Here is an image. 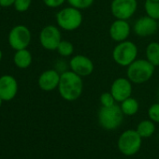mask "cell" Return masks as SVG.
Segmentation results:
<instances>
[{
	"instance_id": "cell-1",
	"label": "cell",
	"mask_w": 159,
	"mask_h": 159,
	"mask_svg": "<svg viewBox=\"0 0 159 159\" xmlns=\"http://www.w3.org/2000/svg\"><path fill=\"white\" fill-rule=\"evenodd\" d=\"M57 90L64 100L68 102L76 101L81 98L84 92L83 77L70 69L65 71L61 74Z\"/></svg>"
},
{
	"instance_id": "cell-2",
	"label": "cell",
	"mask_w": 159,
	"mask_h": 159,
	"mask_svg": "<svg viewBox=\"0 0 159 159\" xmlns=\"http://www.w3.org/2000/svg\"><path fill=\"white\" fill-rule=\"evenodd\" d=\"M155 66L147 59H136L126 67V77L134 84H142L152 79Z\"/></svg>"
},
{
	"instance_id": "cell-3",
	"label": "cell",
	"mask_w": 159,
	"mask_h": 159,
	"mask_svg": "<svg viewBox=\"0 0 159 159\" xmlns=\"http://www.w3.org/2000/svg\"><path fill=\"white\" fill-rule=\"evenodd\" d=\"M57 26L64 31L72 32L81 27L84 22L82 11L71 6L61 9L55 15Z\"/></svg>"
},
{
	"instance_id": "cell-4",
	"label": "cell",
	"mask_w": 159,
	"mask_h": 159,
	"mask_svg": "<svg viewBox=\"0 0 159 159\" xmlns=\"http://www.w3.org/2000/svg\"><path fill=\"white\" fill-rule=\"evenodd\" d=\"M138 46L131 40L118 42L112 50V59L120 66L127 67L138 59Z\"/></svg>"
},
{
	"instance_id": "cell-5",
	"label": "cell",
	"mask_w": 159,
	"mask_h": 159,
	"mask_svg": "<svg viewBox=\"0 0 159 159\" xmlns=\"http://www.w3.org/2000/svg\"><path fill=\"white\" fill-rule=\"evenodd\" d=\"M124 116L120 105L114 104L111 107L101 106L98 113V120L99 125L105 130H115L122 125Z\"/></svg>"
},
{
	"instance_id": "cell-6",
	"label": "cell",
	"mask_w": 159,
	"mask_h": 159,
	"mask_svg": "<svg viewBox=\"0 0 159 159\" xmlns=\"http://www.w3.org/2000/svg\"><path fill=\"white\" fill-rule=\"evenodd\" d=\"M142 138L136 129L125 130L118 138L117 148L120 152L125 156L136 154L141 148Z\"/></svg>"
},
{
	"instance_id": "cell-7",
	"label": "cell",
	"mask_w": 159,
	"mask_h": 159,
	"mask_svg": "<svg viewBox=\"0 0 159 159\" xmlns=\"http://www.w3.org/2000/svg\"><path fill=\"white\" fill-rule=\"evenodd\" d=\"M32 39L31 31L24 25H18L12 27L8 36L9 45L14 51L27 49Z\"/></svg>"
},
{
	"instance_id": "cell-8",
	"label": "cell",
	"mask_w": 159,
	"mask_h": 159,
	"mask_svg": "<svg viewBox=\"0 0 159 159\" xmlns=\"http://www.w3.org/2000/svg\"><path fill=\"white\" fill-rule=\"evenodd\" d=\"M110 9L115 19L128 21L138 11V0H112Z\"/></svg>"
},
{
	"instance_id": "cell-9",
	"label": "cell",
	"mask_w": 159,
	"mask_h": 159,
	"mask_svg": "<svg viewBox=\"0 0 159 159\" xmlns=\"http://www.w3.org/2000/svg\"><path fill=\"white\" fill-rule=\"evenodd\" d=\"M39 39L43 49L47 51H56L62 40L61 29L53 25H46L41 29Z\"/></svg>"
},
{
	"instance_id": "cell-10",
	"label": "cell",
	"mask_w": 159,
	"mask_h": 159,
	"mask_svg": "<svg viewBox=\"0 0 159 159\" xmlns=\"http://www.w3.org/2000/svg\"><path fill=\"white\" fill-rule=\"evenodd\" d=\"M68 65L70 70L83 78L90 76L95 69L93 61L88 56L84 54H76L71 56L68 61Z\"/></svg>"
},
{
	"instance_id": "cell-11",
	"label": "cell",
	"mask_w": 159,
	"mask_h": 159,
	"mask_svg": "<svg viewBox=\"0 0 159 159\" xmlns=\"http://www.w3.org/2000/svg\"><path fill=\"white\" fill-rule=\"evenodd\" d=\"M133 84L129 81L127 77H119L112 82L110 92L113 96L116 102L121 103L125 99L132 96Z\"/></svg>"
},
{
	"instance_id": "cell-12",
	"label": "cell",
	"mask_w": 159,
	"mask_h": 159,
	"mask_svg": "<svg viewBox=\"0 0 159 159\" xmlns=\"http://www.w3.org/2000/svg\"><path fill=\"white\" fill-rule=\"evenodd\" d=\"M158 29V21L148 15L139 17L132 27V31L139 38L151 37L154 35Z\"/></svg>"
},
{
	"instance_id": "cell-13",
	"label": "cell",
	"mask_w": 159,
	"mask_h": 159,
	"mask_svg": "<svg viewBox=\"0 0 159 159\" xmlns=\"http://www.w3.org/2000/svg\"><path fill=\"white\" fill-rule=\"evenodd\" d=\"M19 84L17 80L9 74L0 77V98L4 101L12 100L18 93Z\"/></svg>"
},
{
	"instance_id": "cell-14",
	"label": "cell",
	"mask_w": 159,
	"mask_h": 159,
	"mask_svg": "<svg viewBox=\"0 0 159 159\" xmlns=\"http://www.w3.org/2000/svg\"><path fill=\"white\" fill-rule=\"evenodd\" d=\"M61 74L54 68L43 71L38 79V85L44 92H52L58 88Z\"/></svg>"
},
{
	"instance_id": "cell-15",
	"label": "cell",
	"mask_w": 159,
	"mask_h": 159,
	"mask_svg": "<svg viewBox=\"0 0 159 159\" xmlns=\"http://www.w3.org/2000/svg\"><path fill=\"white\" fill-rule=\"evenodd\" d=\"M131 25L126 20L115 19L110 25L109 34L111 39L118 43L127 40L131 34Z\"/></svg>"
},
{
	"instance_id": "cell-16",
	"label": "cell",
	"mask_w": 159,
	"mask_h": 159,
	"mask_svg": "<svg viewBox=\"0 0 159 159\" xmlns=\"http://www.w3.org/2000/svg\"><path fill=\"white\" fill-rule=\"evenodd\" d=\"M33 61V56L31 52L28 49H23L15 51L13 55L14 65L21 69H25L30 66Z\"/></svg>"
},
{
	"instance_id": "cell-17",
	"label": "cell",
	"mask_w": 159,
	"mask_h": 159,
	"mask_svg": "<svg viewBox=\"0 0 159 159\" xmlns=\"http://www.w3.org/2000/svg\"><path fill=\"white\" fill-rule=\"evenodd\" d=\"M145 56L152 65L154 66H159V42L152 41L145 49Z\"/></svg>"
},
{
	"instance_id": "cell-18",
	"label": "cell",
	"mask_w": 159,
	"mask_h": 159,
	"mask_svg": "<svg viewBox=\"0 0 159 159\" xmlns=\"http://www.w3.org/2000/svg\"><path fill=\"white\" fill-rule=\"evenodd\" d=\"M136 130L142 139L150 138L155 132V123L150 119L142 120L138 124Z\"/></svg>"
},
{
	"instance_id": "cell-19",
	"label": "cell",
	"mask_w": 159,
	"mask_h": 159,
	"mask_svg": "<svg viewBox=\"0 0 159 159\" xmlns=\"http://www.w3.org/2000/svg\"><path fill=\"white\" fill-rule=\"evenodd\" d=\"M120 107H121V110H122L124 115H125V116H133V115L137 114L139 110V101L132 97L122 101L120 103Z\"/></svg>"
},
{
	"instance_id": "cell-20",
	"label": "cell",
	"mask_w": 159,
	"mask_h": 159,
	"mask_svg": "<svg viewBox=\"0 0 159 159\" xmlns=\"http://www.w3.org/2000/svg\"><path fill=\"white\" fill-rule=\"evenodd\" d=\"M144 11L146 15L159 20V0H145Z\"/></svg>"
},
{
	"instance_id": "cell-21",
	"label": "cell",
	"mask_w": 159,
	"mask_h": 159,
	"mask_svg": "<svg viewBox=\"0 0 159 159\" xmlns=\"http://www.w3.org/2000/svg\"><path fill=\"white\" fill-rule=\"evenodd\" d=\"M56 51L61 57H64V58L71 57L73 56V53H74V45L68 40L62 39Z\"/></svg>"
},
{
	"instance_id": "cell-22",
	"label": "cell",
	"mask_w": 159,
	"mask_h": 159,
	"mask_svg": "<svg viewBox=\"0 0 159 159\" xmlns=\"http://www.w3.org/2000/svg\"><path fill=\"white\" fill-rule=\"evenodd\" d=\"M69 6L76 8L80 11H84L91 8L95 0H66Z\"/></svg>"
},
{
	"instance_id": "cell-23",
	"label": "cell",
	"mask_w": 159,
	"mask_h": 159,
	"mask_svg": "<svg viewBox=\"0 0 159 159\" xmlns=\"http://www.w3.org/2000/svg\"><path fill=\"white\" fill-rule=\"evenodd\" d=\"M147 114L150 120H152L155 124H159V101L152 104L149 107Z\"/></svg>"
},
{
	"instance_id": "cell-24",
	"label": "cell",
	"mask_w": 159,
	"mask_h": 159,
	"mask_svg": "<svg viewBox=\"0 0 159 159\" xmlns=\"http://www.w3.org/2000/svg\"><path fill=\"white\" fill-rule=\"evenodd\" d=\"M99 101L102 107H111L116 104V101L111 92H104L99 98Z\"/></svg>"
},
{
	"instance_id": "cell-25",
	"label": "cell",
	"mask_w": 159,
	"mask_h": 159,
	"mask_svg": "<svg viewBox=\"0 0 159 159\" xmlns=\"http://www.w3.org/2000/svg\"><path fill=\"white\" fill-rule=\"evenodd\" d=\"M32 3V0H15L14 9L18 12H25L29 10Z\"/></svg>"
},
{
	"instance_id": "cell-26",
	"label": "cell",
	"mask_w": 159,
	"mask_h": 159,
	"mask_svg": "<svg viewBox=\"0 0 159 159\" xmlns=\"http://www.w3.org/2000/svg\"><path fill=\"white\" fill-rule=\"evenodd\" d=\"M66 2V0H43V3L46 7L51 9H57L63 6Z\"/></svg>"
},
{
	"instance_id": "cell-27",
	"label": "cell",
	"mask_w": 159,
	"mask_h": 159,
	"mask_svg": "<svg viewBox=\"0 0 159 159\" xmlns=\"http://www.w3.org/2000/svg\"><path fill=\"white\" fill-rule=\"evenodd\" d=\"M54 69H56L60 74H62V73H64L65 71H66V70L69 69V65H68V63H66L65 60L61 59V60H58V61L56 62V64H55V68H54Z\"/></svg>"
},
{
	"instance_id": "cell-28",
	"label": "cell",
	"mask_w": 159,
	"mask_h": 159,
	"mask_svg": "<svg viewBox=\"0 0 159 159\" xmlns=\"http://www.w3.org/2000/svg\"><path fill=\"white\" fill-rule=\"evenodd\" d=\"M15 0H0V7L1 8H10L14 5Z\"/></svg>"
},
{
	"instance_id": "cell-29",
	"label": "cell",
	"mask_w": 159,
	"mask_h": 159,
	"mask_svg": "<svg viewBox=\"0 0 159 159\" xmlns=\"http://www.w3.org/2000/svg\"><path fill=\"white\" fill-rule=\"evenodd\" d=\"M2 58H3V52H2L1 49H0V61L2 60Z\"/></svg>"
},
{
	"instance_id": "cell-30",
	"label": "cell",
	"mask_w": 159,
	"mask_h": 159,
	"mask_svg": "<svg viewBox=\"0 0 159 159\" xmlns=\"http://www.w3.org/2000/svg\"><path fill=\"white\" fill-rule=\"evenodd\" d=\"M3 102H4V100H3V99H2L1 98H0V107H1V106H2Z\"/></svg>"
},
{
	"instance_id": "cell-31",
	"label": "cell",
	"mask_w": 159,
	"mask_h": 159,
	"mask_svg": "<svg viewBox=\"0 0 159 159\" xmlns=\"http://www.w3.org/2000/svg\"><path fill=\"white\" fill-rule=\"evenodd\" d=\"M157 98H158V101H159V90H158V94H157Z\"/></svg>"
},
{
	"instance_id": "cell-32",
	"label": "cell",
	"mask_w": 159,
	"mask_h": 159,
	"mask_svg": "<svg viewBox=\"0 0 159 159\" xmlns=\"http://www.w3.org/2000/svg\"><path fill=\"white\" fill-rule=\"evenodd\" d=\"M158 28H159V20H158Z\"/></svg>"
},
{
	"instance_id": "cell-33",
	"label": "cell",
	"mask_w": 159,
	"mask_h": 159,
	"mask_svg": "<svg viewBox=\"0 0 159 159\" xmlns=\"http://www.w3.org/2000/svg\"><path fill=\"white\" fill-rule=\"evenodd\" d=\"M0 8H1V7H0Z\"/></svg>"
}]
</instances>
